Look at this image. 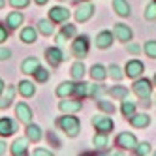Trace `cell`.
Wrapping results in <instances>:
<instances>
[{"mask_svg": "<svg viewBox=\"0 0 156 156\" xmlns=\"http://www.w3.org/2000/svg\"><path fill=\"white\" fill-rule=\"evenodd\" d=\"M58 126L68 133V136H77V132H79V120L77 117H60L58 119Z\"/></svg>", "mask_w": 156, "mask_h": 156, "instance_id": "6da1fadb", "label": "cell"}, {"mask_svg": "<svg viewBox=\"0 0 156 156\" xmlns=\"http://www.w3.org/2000/svg\"><path fill=\"white\" fill-rule=\"evenodd\" d=\"M72 51L75 57H87V53H88V38L87 36H79L75 41H73V45H72Z\"/></svg>", "mask_w": 156, "mask_h": 156, "instance_id": "7a4b0ae2", "label": "cell"}, {"mask_svg": "<svg viewBox=\"0 0 156 156\" xmlns=\"http://www.w3.org/2000/svg\"><path fill=\"white\" fill-rule=\"evenodd\" d=\"M151 83L147 81V79H137L136 83H133V92H136L139 98H149V94H151Z\"/></svg>", "mask_w": 156, "mask_h": 156, "instance_id": "3957f363", "label": "cell"}, {"mask_svg": "<svg viewBox=\"0 0 156 156\" xmlns=\"http://www.w3.org/2000/svg\"><path fill=\"white\" fill-rule=\"evenodd\" d=\"M92 124H94V128H98V132H104V133L113 130V120L107 117H100V115L92 117Z\"/></svg>", "mask_w": 156, "mask_h": 156, "instance_id": "277c9868", "label": "cell"}, {"mask_svg": "<svg viewBox=\"0 0 156 156\" xmlns=\"http://www.w3.org/2000/svg\"><path fill=\"white\" fill-rule=\"evenodd\" d=\"M117 143H119V147L122 149H136V145H137V139L133 133H120V136L117 137Z\"/></svg>", "mask_w": 156, "mask_h": 156, "instance_id": "5b68a950", "label": "cell"}, {"mask_svg": "<svg viewBox=\"0 0 156 156\" xmlns=\"http://www.w3.org/2000/svg\"><path fill=\"white\" fill-rule=\"evenodd\" d=\"M68 17H70V12L66 8H60V6L51 8V12H49V19L55 21V23H64Z\"/></svg>", "mask_w": 156, "mask_h": 156, "instance_id": "8992f818", "label": "cell"}, {"mask_svg": "<svg viewBox=\"0 0 156 156\" xmlns=\"http://www.w3.org/2000/svg\"><path fill=\"white\" fill-rule=\"evenodd\" d=\"M45 55H47V60L51 62V66H58L66 57L62 55V51L60 49H57V47H49L47 51H45Z\"/></svg>", "mask_w": 156, "mask_h": 156, "instance_id": "52a82bcc", "label": "cell"}, {"mask_svg": "<svg viewBox=\"0 0 156 156\" xmlns=\"http://www.w3.org/2000/svg\"><path fill=\"white\" fill-rule=\"evenodd\" d=\"M15 130H17V126L12 119H0V136L8 137V136H12Z\"/></svg>", "mask_w": 156, "mask_h": 156, "instance_id": "ba28073f", "label": "cell"}, {"mask_svg": "<svg viewBox=\"0 0 156 156\" xmlns=\"http://www.w3.org/2000/svg\"><path fill=\"white\" fill-rule=\"evenodd\" d=\"M15 113H17V117H19V120L21 122H28L32 120V111L28 109V105L27 104H17V107H15Z\"/></svg>", "mask_w": 156, "mask_h": 156, "instance_id": "9c48e42d", "label": "cell"}, {"mask_svg": "<svg viewBox=\"0 0 156 156\" xmlns=\"http://www.w3.org/2000/svg\"><path fill=\"white\" fill-rule=\"evenodd\" d=\"M92 13H94V6L92 4H85V6H81L79 9H77V13H75V19L77 21H88L92 17Z\"/></svg>", "mask_w": 156, "mask_h": 156, "instance_id": "30bf717a", "label": "cell"}, {"mask_svg": "<svg viewBox=\"0 0 156 156\" xmlns=\"http://www.w3.org/2000/svg\"><path fill=\"white\" fill-rule=\"evenodd\" d=\"M115 36L120 40V41H130L132 40V30L126 27V25H115Z\"/></svg>", "mask_w": 156, "mask_h": 156, "instance_id": "8fae6325", "label": "cell"}, {"mask_svg": "<svg viewBox=\"0 0 156 156\" xmlns=\"http://www.w3.org/2000/svg\"><path fill=\"white\" fill-rule=\"evenodd\" d=\"M143 68H145V66H143L139 60H130V62L126 64V75H130V77H137V75L143 72Z\"/></svg>", "mask_w": 156, "mask_h": 156, "instance_id": "7c38bea8", "label": "cell"}, {"mask_svg": "<svg viewBox=\"0 0 156 156\" xmlns=\"http://www.w3.org/2000/svg\"><path fill=\"white\" fill-rule=\"evenodd\" d=\"M58 107L62 111H66V113H73V111L81 109V102H79V100H66V102H60Z\"/></svg>", "mask_w": 156, "mask_h": 156, "instance_id": "4fadbf2b", "label": "cell"}, {"mask_svg": "<svg viewBox=\"0 0 156 156\" xmlns=\"http://www.w3.org/2000/svg\"><path fill=\"white\" fill-rule=\"evenodd\" d=\"M38 66H40V62H38L36 57H28L23 64H21V70H23L25 73H34Z\"/></svg>", "mask_w": 156, "mask_h": 156, "instance_id": "5bb4252c", "label": "cell"}, {"mask_svg": "<svg viewBox=\"0 0 156 156\" xmlns=\"http://www.w3.org/2000/svg\"><path fill=\"white\" fill-rule=\"evenodd\" d=\"M111 41H113V36H111V32H102V34H98V38H96V45L100 47V49H105V47H109L111 45Z\"/></svg>", "mask_w": 156, "mask_h": 156, "instance_id": "9a60e30c", "label": "cell"}, {"mask_svg": "<svg viewBox=\"0 0 156 156\" xmlns=\"http://www.w3.org/2000/svg\"><path fill=\"white\" fill-rule=\"evenodd\" d=\"M130 122H132L136 128H145V126H149L151 119H149L147 115H143V113H141V115H136V113H133V115L130 117Z\"/></svg>", "mask_w": 156, "mask_h": 156, "instance_id": "2e32d148", "label": "cell"}, {"mask_svg": "<svg viewBox=\"0 0 156 156\" xmlns=\"http://www.w3.org/2000/svg\"><path fill=\"white\" fill-rule=\"evenodd\" d=\"M6 21H8V27L9 28H19L21 23H23V13H21V12H12V13L8 15Z\"/></svg>", "mask_w": 156, "mask_h": 156, "instance_id": "e0dca14e", "label": "cell"}, {"mask_svg": "<svg viewBox=\"0 0 156 156\" xmlns=\"http://www.w3.org/2000/svg\"><path fill=\"white\" fill-rule=\"evenodd\" d=\"M113 6H115V12L122 17H128L130 15V6L126 0H113Z\"/></svg>", "mask_w": 156, "mask_h": 156, "instance_id": "ac0fdd59", "label": "cell"}, {"mask_svg": "<svg viewBox=\"0 0 156 156\" xmlns=\"http://www.w3.org/2000/svg\"><path fill=\"white\" fill-rule=\"evenodd\" d=\"M27 139H30V141H40L41 139V130H40V126L30 124V122H28V126H27Z\"/></svg>", "mask_w": 156, "mask_h": 156, "instance_id": "d6986e66", "label": "cell"}, {"mask_svg": "<svg viewBox=\"0 0 156 156\" xmlns=\"http://www.w3.org/2000/svg\"><path fill=\"white\" fill-rule=\"evenodd\" d=\"M90 75H92V79L94 81H102V79H105V68L102 64H94L92 68H90Z\"/></svg>", "mask_w": 156, "mask_h": 156, "instance_id": "ffe728a7", "label": "cell"}, {"mask_svg": "<svg viewBox=\"0 0 156 156\" xmlns=\"http://www.w3.org/2000/svg\"><path fill=\"white\" fill-rule=\"evenodd\" d=\"M12 154L15 156L27 154V139H15V143L12 145Z\"/></svg>", "mask_w": 156, "mask_h": 156, "instance_id": "44dd1931", "label": "cell"}, {"mask_svg": "<svg viewBox=\"0 0 156 156\" xmlns=\"http://www.w3.org/2000/svg\"><path fill=\"white\" fill-rule=\"evenodd\" d=\"M34 90H36V87L32 85L30 81H21L19 83V92L23 94L25 98H30L32 94H34Z\"/></svg>", "mask_w": 156, "mask_h": 156, "instance_id": "7402d4cb", "label": "cell"}, {"mask_svg": "<svg viewBox=\"0 0 156 156\" xmlns=\"http://www.w3.org/2000/svg\"><path fill=\"white\" fill-rule=\"evenodd\" d=\"M21 40H23L25 43H32V41H36V28H32V27H27L21 30Z\"/></svg>", "mask_w": 156, "mask_h": 156, "instance_id": "603a6c76", "label": "cell"}, {"mask_svg": "<svg viewBox=\"0 0 156 156\" xmlns=\"http://www.w3.org/2000/svg\"><path fill=\"white\" fill-rule=\"evenodd\" d=\"M73 34H75V27H73V25H66V27L62 28V32H60V34H58L57 41H58V43H62L64 40H68V38H72Z\"/></svg>", "mask_w": 156, "mask_h": 156, "instance_id": "cb8c5ba5", "label": "cell"}, {"mask_svg": "<svg viewBox=\"0 0 156 156\" xmlns=\"http://www.w3.org/2000/svg\"><path fill=\"white\" fill-rule=\"evenodd\" d=\"M72 75H73V79L81 81L83 75H85V64H83V62H75V64L72 66Z\"/></svg>", "mask_w": 156, "mask_h": 156, "instance_id": "d4e9b609", "label": "cell"}, {"mask_svg": "<svg viewBox=\"0 0 156 156\" xmlns=\"http://www.w3.org/2000/svg\"><path fill=\"white\" fill-rule=\"evenodd\" d=\"M38 28H40V32H41V34H45V36L53 34V25H51V21H47V19H41V21H38Z\"/></svg>", "mask_w": 156, "mask_h": 156, "instance_id": "484cf974", "label": "cell"}, {"mask_svg": "<svg viewBox=\"0 0 156 156\" xmlns=\"http://www.w3.org/2000/svg\"><path fill=\"white\" fill-rule=\"evenodd\" d=\"M72 92H75V85H72V83H62V85L57 88V94H58V96H68V94H72Z\"/></svg>", "mask_w": 156, "mask_h": 156, "instance_id": "4316f807", "label": "cell"}, {"mask_svg": "<svg viewBox=\"0 0 156 156\" xmlns=\"http://www.w3.org/2000/svg\"><path fill=\"white\" fill-rule=\"evenodd\" d=\"M109 94L113 98H126L128 96V88L126 87H111Z\"/></svg>", "mask_w": 156, "mask_h": 156, "instance_id": "83f0119b", "label": "cell"}, {"mask_svg": "<svg viewBox=\"0 0 156 156\" xmlns=\"http://www.w3.org/2000/svg\"><path fill=\"white\" fill-rule=\"evenodd\" d=\"M120 111H122L124 117H132L133 113H136V104H133V102H122Z\"/></svg>", "mask_w": 156, "mask_h": 156, "instance_id": "f1b7e54d", "label": "cell"}, {"mask_svg": "<svg viewBox=\"0 0 156 156\" xmlns=\"http://www.w3.org/2000/svg\"><path fill=\"white\" fill-rule=\"evenodd\" d=\"M34 77H36V81H40V83H45L47 79H49V72L45 70V68H36V72H34Z\"/></svg>", "mask_w": 156, "mask_h": 156, "instance_id": "f546056e", "label": "cell"}, {"mask_svg": "<svg viewBox=\"0 0 156 156\" xmlns=\"http://www.w3.org/2000/svg\"><path fill=\"white\" fill-rule=\"evenodd\" d=\"M109 75L113 77V79L119 81V79H122V70L119 68L117 64H111V66H109Z\"/></svg>", "mask_w": 156, "mask_h": 156, "instance_id": "4dcf8cb0", "label": "cell"}, {"mask_svg": "<svg viewBox=\"0 0 156 156\" xmlns=\"http://www.w3.org/2000/svg\"><path fill=\"white\" fill-rule=\"evenodd\" d=\"M145 17H147L149 21L156 19V2H151V4L147 6V9H145Z\"/></svg>", "mask_w": 156, "mask_h": 156, "instance_id": "1f68e13d", "label": "cell"}, {"mask_svg": "<svg viewBox=\"0 0 156 156\" xmlns=\"http://www.w3.org/2000/svg\"><path fill=\"white\" fill-rule=\"evenodd\" d=\"M145 53H147L151 58H156V41H147L145 43Z\"/></svg>", "mask_w": 156, "mask_h": 156, "instance_id": "d6a6232c", "label": "cell"}, {"mask_svg": "<svg viewBox=\"0 0 156 156\" xmlns=\"http://www.w3.org/2000/svg\"><path fill=\"white\" fill-rule=\"evenodd\" d=\"M102 92H105L104 85H88V94L90 96H100Z\"/></svg>", "mask_w": 156, "mask_h": 156, "instance_id": "836d02e7", "label": "cell"}, {"mask_svg": "<svg viewBox=\"0 0 156 156\" xmlns=\"http://www.w3.org/2000/svg\"><path fill=\"white\" fill-rule=\"evenodd\" d=\"M94 145L96 147H107V137L104 132H100L98 136H94Z\"/></svg>", "mask_w": 156, "mask_h": 156, "instance_id": "e575fe53", "label": "cell"}, {"mask_svg": "<svg viewBox=\"0 0 156 156\" xmlns=\"http://www.w3.org/2000/svg\"><path fill=\"white\" fill-rule=\"evenodd\" d=\"M98 107L104 109V111H107V113H113V111H115V105L111 104V102H107V100H100V102H98Z\"/></svg>", "mask_w": 156, "mask_h": 156, "instance_id": "d590c367", "label": "cell"}, {"mask_svg": "<svg viewBox=\"0 0 156 156\" xmlns=\"http://www.w3.org/2000/svg\"><path fill=\"white\" fill-rule=\"evenodd\" d=\"M136 152H137V154H149V152H151V145H149V143L136 145Z\"/></svg>", "mask_w": 156, "mask_h": 156, "instance_id": "8d00e7d4", "label": "cell"}, {"mask_svg": "<svg viewBox=\"0 0 156 156\" xmlns=\"http://www.w3.org/2000/svg\"><path fill=\"white\" fill-rule=\"evenodd\" d=\"M75 92H77V94H81V96L88 94V85H87V83H79V85H75Z\"/></svg>", "mask_w": 156, "mask_h": 156, "instance_id": "74e56055", "label": "cell"}, {"mask_svg": "<svg viewBox=\"0 0 156 156\" xmlns=\"http://www.w3.org/2000/svg\"><path fill=\"white\" fill-rule=\"evenodd\" d=\"M9 4H12L13 8H27L28 0H9Z\"/></svg>", "mask_w": 156, "mask_h": 156, "instance_id": "f35d334b", "label": "cell"}, {"mask_svg": "<svg viewBox=\"0 0 156 156\" xmlns=\"http://www.w3.org/2000/svg\"><path fill=\"white\" fill-rule=\"evenodd\" d=\"M13 94H15V88H13V87H6V96H4V100L12 102V100H13Z\"/></svg>", "mask_w": 156, "mask_h": 156, "instance_id": "ab89813d", "label": "cell"}, {"mask_svg": "<svg viewBox=\"0 0 156 156\" xmlns=\"http://www.w3.org/2000/svg\"><path fill=\"white\" fill-rule=\"evenodd\" d=\"M6 40H8V32H6V28L2 25H0V43L6 41Z\"/></svg>", "mask_w": 156, "mask_h": 156, "instance_id": "60d3db41", "label": "cell"}, {"mask_svg": "<svg viewBox=\"0 0 156 156\" xmlns=\"http://www.w3.org/2000/svg\"><path fill=\"white\" fill-rule=\"evenodd\" d=\"M9 55H12V51H9V49H0V60L9 58Z\"/></svg>", "mask_w": 156, "mask_h": 156, "instance_id": "b9f144b4", "label": "cell"}, {"mask_svg": "<svg viewBox=\"0 0 156 156\" xmlns=\"http://www.w3.org/2000/svg\"><path fill=\"white\" fill-rule=\"evenodd\" d=\"M34 154H38V156H49L51 154V151H45V149H36V152Z\"/></svg>", "mask_w": 156, "mask_h": 156, "instance_id": "7bdbcfd3", "label": "cell"}, {"mask_svg": "<svg viewBox=\"0 0 156 156\" xmlns=\"http://www.w3.org/2000/svg\"><path fill=\"white\" fill-rule=\"evenodd\" d=\"M128 51H130V53H137V51H139V45H136V43H130V45H128Z\"/></svg>", "mask_w": 156, "mask_h": 156, "instance_id": "ee69618b", "label": "cell"}, {"mask_svg": "<svg viewBox=\"0 0 156 156\" xmlns=\"http://www.w3.org/2000/svg\"><path fill=\"white\" fill-rule=\"evenodd\" d=\"M6 147H8V145L4 141H0V154H6Z\"/></svg>", "mask_w": 156, "mask_h": 156, "instance_id": "f6af8a7d", "label": "cell"}, {"mask_svg": "<svg viewBox=\"0 0 156 156\" xmlns=\"http://www.w3.org/2000/svg\"><path fill=\"white\" fill-rule=\"evenodd\" d=\"M2 92H4V81L0 79V94H2Z\"/></svg>", "mask_w": 156, "mask_h": 156, "instance_id": "bcb514c9", "label": "cell"}, {"mask_svg": "<svg viewBox=\"0 0 156 156\" xmlns=\"http://www.w3.org/2000/svg\"><path fill=\"white\" fill-rule=\"evenodd\" d=\"M36 4H40V6H43V4H47V0H36Z\"/></svg>", "mask_w": 156, "mask_h": 156, "instance_id": "7dc6e473", "label": "cell"}, {"mask_svg": "<svg viewBox=\"0 0 156 156\" xmlns=\"http://www.w3.org/2000/svg\"><path fill=\"white\" fill-rule=\"evenodd\" d=\"M4 6V0H0V8H2Z\"/></svg>", "mask_w": 156, "mask_h": 156, "instance_id": "c3c4849f", "label": "cell"}, {"mask_svg": "<svg viewBox=\"0 0 156 156\" xmlns=\"http://www.w3.org/2000/svg\"><path fill=\"white\" fill-rule=\"evenodd\" d=\"M154 85H156V75H154Z\"/></svg>", "mask_w": 156, "mask_h": 156, "instance_id": "681fc988", "label": "cell"}]
</instances>
